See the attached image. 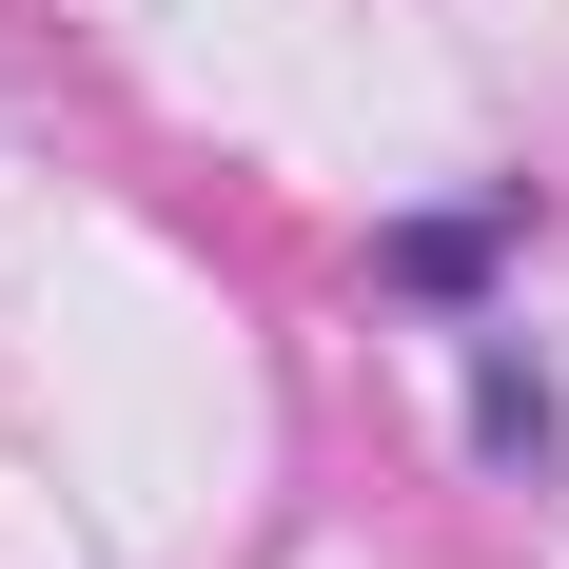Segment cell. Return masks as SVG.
Wrapping results in <instances>:
<instances>
[{
	"mask_svg": "<svg viewBox=\"0 0 569 569\" xmlns=\"http://www.w3.org/2000/svg\"><path fill=\"white\" fill-rule=\"evenodd\" d=\"M530 217H550L530 177H491V197H452V217H393V236H373V295H412V315H491V276L530 256Z\"/></svg>",
	"mask_w": 569,
	"mask_h": 569,
	"instance_id": "1",
	"label": "cell"
},
{
	"mask_svg": "<svg viewBox=\"0 0 569 569\" xmlns=\"http://www.w3.org/2000/svg\"><path fill=\"white\" fill-rule=\"evenodd\" d=\"M471 452L511 471V491H550V471H569V393H550V353H530L511 315H471Z\"/></svg>",
	"mask_w": 569,
	"mask_h": 569,
	"instance_id": "2",
	"label": "cell"
}]
</instances>
